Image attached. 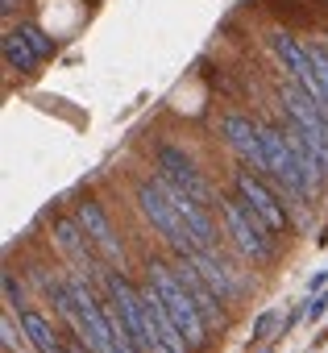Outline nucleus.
Returning a JSON list of instances; mask_svg holds the SVG:
<instances>
[{"label":"nucleus","mask_w":328,"mask_h":353,"mask_svg":"<svg viewBox=\"0 0 328 353\" xmlns=\"http://www.w3.org/2000/svg\"><path fill=\"white\" fill-rule=\"evenodd\" d=\"M108 324H112V345H116V353H141L137 345H133V336H129V328H125V320H121V312L108 303Z\"/></svg>","instance_id":"nucleus-13"},{"label":"nucleus","mask_w":328,"mask_h":353,"mask_svg":"<svg viewBox=\"0 0 328 353\" xmlns=\"http://www.w3.org/2000/svg\"><path fill=\"white\" fill-rule=\"evenodd\" d=\"M324 283H328V274H324V270H320V274H316V279H311V295H316V291H324Z\"/></svg>","instance_id":"nucleus-19"},{"label":"nucleus","mask_w":328,"mask_h":353,"mask_svg":"<svg viewBox=\"0 0 328 353\" xmlns=\"http://www.w3.org/2000/svg\"><path fill=\"white\" fill-rule=\"evenodd\" d=\"M21 328H25V336H30V349H38V353H67L59 328H54L42 312L25 307V312H21Z\"/></svg>","instance_id":"nucleus-11"},{"label":"nucleus","mask_w":328,"mask_h":353,"mask_svg":"<svg viewBox=\"0 0 328 353\" xmlns=\"http://www.w3.org/2000/svg\"><path fill=\"white\" fill-rule=\"evenodd\" d=\"M0 9H5V13H13V9H17V0H0Z\"/></svg>","instance_id":"nucleus-21"},{"label":"nucleus","mask_w":328,"mask_h":353,"mask_svg":"<svg viewBox=\"0 0 328 353\" xmlns=\"http://www.w3.org/2000/svg\"><path fill=\"white\" fill-rule=\"evenodd\" d=\"M17 30H21V38L34 46V54H38V59H50V54H54V42H50V34H46V30H38V26H30V21H25V26H17Z\"/></svg>","instance_id":"nucleus-14"},{"label":"nucleus","mask_w":328,"mask_h":353,"mask_svg":"<svg viewBox=\"0 0 328 353\" xmlns=\"http://www.w3.org/2000/svg\"><path fill=\"white\" fill-rule=\"evenodd\" d=\"M192 258V266L204 274V283L225 299V303H237L241 299V279H237V270H229L225 262H221V250H196V254H187Z\"/></svg>","instance_id":"nucleus-10"},{"label":"nucleus","mask_w":328,"mask_h":353,"mask_svg":"<svg viewBox=\"0 0 328 353\" xmlns=\"http://www.w3.org/2000/svg\"><path fill=\"white\" fill-rule=\"evenodd\" d=\"M0 336H5V349H9V353H13V349L21 353V349L30 345L25 328H21V324H13V316H5V320H0Z\"/></svg>","instance_id":"nucleus-16"},{"label":"nucleus","mask_w":328,"mask_h":353,"mask_svg":"<svg viewBox=\"0 0 328 353\" xmlns=\"http://www.w3.org/2000/svg\"><path fill=\"white\" fill-rule=\"evenodd\" d=\"M67 353H92V349H88L83 341H71V345H67Z\"/></svg>","instance_id":"nucleus-20"},{"label":"nucleus","mask_w":328,"mask_h":353,"mask_svg":"<svg viewBox=\"0 0 328 353\" xmlns=\"http://www.w3.org/2000/svg\"><path fill=\"white\" fill-rule=\"evenodd\" d=\"M158 179H167L171 188L187 192L192 200H200V204L212 208V212L221 208V196L212 192V183L196 170V162H192L183 150H175V145H158Z\"/></svg>","instance_id":"nucleus-5"},{"label":"nucleus","mask_w":328,"mask_h":353,"mask_svg":"<svg viewBox=\"0 0 328 353\" xmlns=\"http://www.w3.org/2000/svg\"><path fill=\"white\" fill-rule=\"evenodd\" d=\"M0 46H5V63H9L13 71H21V75H34V71H38V63H42V59H38V54H34V46L21 38V30H9Z\"/></svg>","instance_id":"nucleus-12"},{"label":"nucleus","mask_w":328,"mask_h":353,"mask_svg":"<svg viewBox=\"0 0 328 353\" xmlns=\"http://www.w3.org/2000/svg\"><path fill=\"white\" fill-rule=\"evenodd\" d=\"M233 188H237V196L266 221V229L274 233V237H283L287 229H291V208L283 204V192H274L258 170H249L245 162L233 170Z\"/></svg>","instance_id":"nucleus-4"},{"label":"nucleus","mask_w":328,"mask_h":353,"mask_svg":"<svg viewBox=\"0 0 328 353\" xmlns=\"http://www.w3.org/2000/svg\"><path fill=\"white\" fill-rule=\"evenodd\" d=\"M54 245L67 254V262L75 266L71 274H83V279H100L104 283V266H100V250L92 245V237L83 233V225L75 216H54Z\"/></svg>","instance_id":"nucleus-6"},{"label":"nucleus","mask_w":328,"mask_h":353,"mask_svg":"<svg viewBox=\"0 0 328 353\" xmlns=\"http://www.w3.org/2000/svg\"><path fill=\"white\" fill-rule=\"evenodd\" d=\"M5 303H9V307H17V316L25 312V295H21V287H17L13 270H5Z\"/></svg>","instance_id":"nucleus-17"},{"label":"nucleus","mask_w":328,"mask_h":353,"mask_svg":"<svg viewBox=\"0 0 328 353\" xmlns=\"http://www.w3.org/2000/svg\"><path fill=\"white\" fill-rule=\"evenodd\" d=\"M221 137L229 141V150L245 162V166H254L258 174L266 170V150H262V125L254 121V117H245V112H225L221 117Z\"/></svg>","instance_id":"nucleus-7"},{"label":"nucleus","mask_w":328,"mask_h":353,"mask_svg":"<svg viewBox=\"0 0 328 353\" xmlns=\"http://www.w3.org/2000/svg\"><path fill=\"white\" fill-rule=\"evenodd\" d=\"M75 221L83 225V233L92 237V245H96L108 262H116V270H121V266H125V250H121V237L112 233L108 212H104L96 200H79V204H75Z\"/></svg>","instance_id":"nucleus-9"},{"label":"nucleus","mask_w":328,"mask_h":353,"mask_svg":"<svg viewBox=\"0 0 328 353\" xmlns=\"http://www.w3.org/2000/svg\"><path fill=\"white\" fill-rule=\"evenodd\" d=\"M175 270H179V279H183V287L192 291V299H196V307L204 312V320H208V328H212V336L221 332V328H229V312H225V299L204 283V274L192 266V258H183V254H175Z\"/></svg>","instance_id":"nucleus-8"},{"label":"nucleus","mask_w":328,"mask_h":353,"mask_svg":"<svg viewBox=\"0 0 328 353\" xmlns=\"http://www.w3.org/2000/svg\"><path fill=\"white\" fill-rule=\"evenodd\" d=\"M145 283H150V287L158 291L162 307H167V316H171V320L179 324V332L187 336L192 353H204V349H208V341H212V328H208L204 312L196 307L192 291L183 287V279H179L175 262H162V258H145Z\"/></svg>","instance_id":"nucleus-1"},{"label":"nucleus","mask_w":328,"mask_h":353,"mask_svg":"<svg viewBox=\"0 0 328 353\" xmlns=\"http://www.w3.org/2000/svg\"><path fill=\"white\" fill-rule=\"evenodd\" d=\"M278 324H283V312H278V307H270V312H262V316L254 320V332H249V341H254V345H258V341H270Z\"/></svg>","instance_id":"nucleus-15"},{"label":"nucleus","mask_w":328,"mask_h":353,"mask_svg":"<svg viewBox=\"0 0 328 353\" xmlns=\"http://www.w3.org/2000/svg\"><path fill=\"white\" fill-rule=\"evenodd\" d=\"M216 212L225 216V233L233 237V245H237L249 262H258V266L274 262V254H278V237L266 229V221H262L241 196H221V208H216Z\"/></svg>","instance_id":"nucleus-3"},{"label":"nucleus","mask_w":328,"mask_h":353,"mask_svg":"<svg viewBox=\"0 0 328 353\" xmlns=\"http://www.w3.org/2000/svg\"><path fill=\"white\" fill-rule=\"evenodd\" d=\"M324 312H328V291H316V295L307 299V320L316 324V320H320Z\"/></svg>","instance_id":"nucleus-18"},{"label":"nucleus","mask_w":328,"mask_h":353,"mask_svg":"<svg viewBox=\"0 0 328 353\" xmlns=\"http://www.w3.org/2000/svg\"><path fill=\"white\" fill-rule=\"evenodd\" d=\"M133 200H137V208H141V216L162 233V241H167L175 254H196V250H204L200 241H196V233H192V225L183 221V212L175 208V200H171V192H167V183L162 179H137V188H133Z\"/></svg>","instance_id":"nucleus-2"}]
</instances>
